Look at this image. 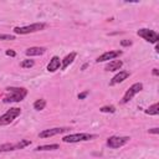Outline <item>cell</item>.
<instances>
[{
	"instance_id": "1",
	"label": "cell",
	"mask_w": 159,
	"mask_h": 159,
	"mask_svg": "<svg viewBox=\"0 0 159 159\" xmlns=\"http://www.w3.org/2000/svg\"><path fill=\"white\" fill-rule=\"evenodd\" d=\"M8 91L10 92L9 96H5L3 102L4 103H13V102H20L23 101L26 95H28V91L25 88H15V87H10L8 88Z\"/></svg>"
},
{
	"instance_id": "2",
	"label": "cell",
	"mask_w": 159,
	"mask_h": 159,
	"mask_svg": "<svg viewBox=\"0 0 159 159\" xmlns=\"http://www.w3.org/2000/svg\"><path fill=\"white\" fill-rule=\"evenodd\" d=\"M97 138L96 134H90V133H75L70 134L62 138L65 143H78V142H86V140H92Z\"/></svg>"
},
{
	"instance_id": "3",
	"label": "cell",
	"mask_w": 159,
	"mask_h": 159,
	"mask_svg": "<svg viewBox=\"0 0 159 159\" xmlns=\"http://www.w3.org/2000/svg\"><path fill=\"white\" fill-rule=\"evenodd\" d=\"M45 28H46V24H44V23H35V24H31V25H28V26H23V28L16 26L14 29V32L19 34V35H26V34H32V32L41 31Z\"/></svg>"
},
{
	"instance_id": "4",
	"label": "cell",
	"mask_w": 159,
	"mask_h": 159,
	"mask_svg": "<svg viewBox=\"0 0 159 159\" xmlns=\"http://www.w3.org/2000/svg\"><path fill=\"white\" fill-rule=\"evenodd\" d=\"M20 113H21V110L18 108V107H14V108L8 110L3 116H0V126H8V124H10L18 116H20Z\"/></svg>"
},
{
	"instance_id": "5",
	"label": "cell",
	"mask_w": 159,
	"mask_h": 159,
	"mask_svg": "<svg viewBox=\"0 0 159 159\" xmlns=\"http://www.w3.org/2000/svg\"><path fill=\"white\" fill-rule=\"evenodd\" d=\"M137 35L143 37L145 41H148L150 44H157L159 40V35L154 30H149V29H140L137 31Z\"/></svg>"
},
{
	"instance_id": "6",
	"label": "cell",
	"mask_w": 159,
	"mask_h": 159,
	"mask_svg": "<svg viewBox=\"0 0 159 159\" xmlns=\"http://www.w3.org/2000/svg\"><path fill=\"white\" fill-rule=\"evenodd\" d=\"M142 90H143V84L137 82V84L132 85V86L127 90V92L124 93V96H123V98H122V103H128V102H129L137 93H139Z\"/></svg>"
},
{
	"instance_id": "7",
	"label": "cell",
	"mask_w": 159,
	"mask_h": 159,
	"mask_svg": "<svg viewBox=\"0 0 159 159\" xmlns=\"http://www.w3.org/2000/svg\"><path fill=\"white\" fill-rule=\"evenodd\" d=\"M129 137H118V135H113V137H110L108 139H107V145L110 147V148H113V149H116V148H119V147H123L124 144H127L128 142H129Z\"/></svg>"
},
{
	"instance_id": "8",
	"label": "cell",
	"mask_w": 159,
	"mask_h": 159,
	"mask_svg": "<svg viewBox=\"0 0 159 159\" xmlns=\"http://www.w3.org/2000/svg\"><path fill=\"white\" fill-rule=\"evenodd\" d=\"M70 128L68 127H61V128H51V129H45L42 132H40L39 137L40 138H49V137H54V135H57V134H62V133H66L68 132Z\"/></svg>"
},
{
	"instance_id": "9",
	"label": "cell",
	"mask_w": 159,
	"mask_h": 159,
	"mask_svg": "<svg viewBox=\"0 0 159 159\" xmlns=\"http://www.w3.org/2000/svg\"><path fill=\"white\" fill-rule=\"evenodd\" d=\"M122 55V51H107V52H105V54H102L101 56H98L97 57V62H105V61H108V60H113V58H116V57H118V56H121Z\"/></svg>"
},
{
	"instance_id": "10",
	"label": "cell",
	"mask_w": 159,
	"mask_h": 159,
	"mask_svg": "<svg viewBox=\"0 0 159 159\" xmlns=\"http://www.w3.org/2000/svg\"><path fill=\"white\" fill-rule=\"evenodd\" d=\"M129 76H131L129 71H119V72L111 80V81H110V85H111V86H114V85H117V84H121V82L124 81V80H127Z\"/></svg>"
},
{
	"instance_id": "11",
	"label": "cell",
	"mask_w": 159,
	"mask_h": 159,
	"mask_svg": "<svg viewBox=\"0 0 159 159\" xmlns=\"http://www.w3.org/2000/svg\"><path fill=\"white\" fill-rule=\"evenodd\" d=\"M60 67H61V60H60V57L54 56V57L50 60L49 65H47V71H49V72H55V71H57Z\"/></svg>"
},
{
	"instance_id": "12",
	"label": "cell",
	"mask_w": 159,
	"mask_h": 159,
	"mask_svg": "<svg viewBox=\"0 0 159 159\" xmlns=\"http://www.w3.org/2000/svg\"><path fill=\"white\" fill-rule=\"evenodd\" d=\"M45 52H46V49H45V47H37V46H35V47H29V49L25 51L26 56H40V55H44Z\"/></svg>"
},
{
	"instance_id": "13",
	"label": "cell",
	"mask_w": 159,
	"mask_h": 159,
	"mask_svg": "<svg viewBox=\"0 0 159 159\" xmlns=\"http://www.w3.org/2000/svg\"><path fill=\"white\" fill-rule=\"evenodd\" d=\"M76 56H77V54L76 52H71V54H68L63 60H62V62H61V70H66L73 61H75V58H76Z\"/></svg>"
},
{
	"instance_id": "14",
	"label": "cell",
	"mask_w": 159,
	"mask_h": 159,
	"mask_svg": "<svg viewBox=\"0 0 159 159\" xmlns=\"http://www.w3.org/2000/svg\"><path fill=\"white\" fill-rule=\"evenodd\" d=\"M123 66V62L121 60H113L106 66V71H118Z\"/></svg>"
},
{
	"instance_id": "15",
	"label": "cell",
	"mask_w": 159,
	"mask_h": 159,
	"mask_svg": "<svg viewBox=\"0 0 159 159\" xmlns=\"http://www.w3.org/2000/svg\"><path fill=\"white\" fill-rule=\"evenodd\" d=\"M11 150H16V143H4V144H0V153L3 152H11Z\"/></svg>"
},
{
	"instance_id": "16",
	"label": "cell",
	"mask_w": 159,
	"mask_h": 159,
	"mask_svg": "<svg viewBox=\"0 0 159 159\" xmlns=\"http://www.w3.org/2000/svg\"><path fill=\"white\" fill-rule=\"evenodd\" d=\"M145 113L149 114V116H158V114H159V103L152 105V106L145 111Z\"/></svg>"
},
{
	"instance_id": "17",
	"label": "cell",
	"mask_w": 159,
	"mask_h": 159,
	"mask_svg": "<svg viewBox=\"0 0 159 159\" xmlns=\"http://www.w3.org/2000/svg\"><path fill=\"white\" fill-rule=\"evenodd\" d=\"M58 148H60L58 144H46V145H39L35 150H37V152H40V150H56Z\"/></svg>"
},
{
	"instance_id": "18",
	"label": "cell",
	"mask_w": 159,
	"mask_h": 159,
	"mask_svg": "<svg viewBox=\"0 0 159 159\" xmlns=\"http://www.w3.org/2000/svg\"><path fill=\"white\" fill-rule=\"evenodd\" d=\"M45 107H46V101L44 98H40V100L35 101V103H34V108L36 111H42Z\"/></svg>"
},
{
	"instance_id": "19",
	"label": "cell",
	"mask_w": 159,
	"mask_h": 159,
	"mask_svg": "<svg viewBox=\"0 0 159 159\" xmlns=\"http://www.w3.org/2000/svg\"><path fill=\"white\" fill-rule=\"evenodd\" d=\"M30 144H31V140L30 139H21L20 142L16 143V149H24L25 147H28Z\"/></svg>"
},
{
	"instance_id": "20",
	"label": "cell",
	"mask_w": 159,
	"mask_h": 159,
	"mask_svg": "<svg viewBox=\"0 0 159 159\" xmlns=\"http://www.w3.org/2000/svg\"><path fill=\"white\" fill-rule=\"evenodd\" d=\"M35 65V61L34 60H24L21 63H20V66L23 67V68H30V67H32Z\"/></svg>"
},
{
	"instance_id": "21",
	"label": "cell",
	"mask_w": 159,
	"mask_h": 159,
	"mask_svg": "<svg viewBox=\"0 0 159 159\" xmlns=\"http://www.w3.org/2000/svg\"><path fill=\"white\" fill-rule=\"evenodd\" d=\"M100 111L103 112V113H114L116 112V107L114 106H105V107L100 108Z\"/></svg>"
},
{
	"instance_id": "22",
	"label": "cell",
	"mask_w": 159,
	"mask_h": 159,
	"mask_svg": "<svg viewBox=\"0 0 159 159\" xmlns=\"http://www.w3.org/2000/svg\"><path fill=\"white\" fill-rule=\"evenodd\" d=\"M11 40H15V36L14 35H10V34H0V41H11Z\"/></svg>"
},
{
	"instance_id": "23",
	"label": "cell",
	"mask_w": 159,
	"mask_h": 159,
	"mask_svg": "<svg viewBox=\"0 0 159 159\" xmlns=\"http://www.w3.org/2000/svg\"><path fill=\"white\" fill-rule=\"evenodd\" d=\"M121 45L122 46H131L132 45V41L131 40H122L121 41Z\"/></svg>"
},
{
	"instance_id": "24",
	"label": "cell",
	"mask_w": 159,
	"mask_h": 159,
	"mask_svg": "<svg viewBox=\"0 0 159 159\" xmlns=\"http://www.w3.org/2000/svg\"><path fill=\"white\" fill-rule=\"evenodd\" d=\"M6 55L8 56H11V57H15L16 56V52L14 50H6Z\"/></svg>"
},
{
	"instance_id": "25",
	"label": "cell",
	"mask_w": 159,
	"mask_h": 159,
	"mask_svg": "<svg viewBox=\"0 0 159 159\" xmlns=\"http://www.w3.org/2000/svg\"><path fill=\"white\" fill-rule=\"evenodd\" d=\"M87 95H88L87 91H86V92H82V93H80V95H78V100H84V98H86Z\"/></svg>"
},
{
	"instance_id": "26",
	"label": "cell",
	"mask_w": 159,
	"mask_h": 159,
	"mask_svg": "<svg viewBox=\"0 0 159 159\" xmlns=\"http://www.w3.org/2000/svg\"><path fill=\"white\" fill-rule=\"evenodd\" d=\"M148 133H152V134H158L159 133V128H152L148 131Z\"/></svg>"
},
{
	"instance_id": "27",
	"label": "cell",
	"mask_w": 159,
	"mask_h": 159,
	"mask_svg": "<svg viewBox=\"0 0 159 159\" xmlns=\"http://www.w3.org/2000/svg\"><path fill=\"white\" fill-rule=\"evenodd\" d=\"M153 75H154V76H159V71H158V68H153Z\"/></svg>"
}]
</instances>
